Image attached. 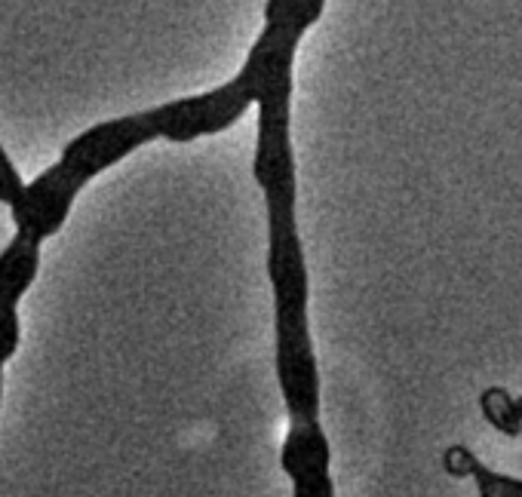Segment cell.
<instances>
[{
  "label": "cell",
  "instance_id": "cell-1",
  "mask_svg": "<svg viewBox=\"0 0 522 497\" xmlns=\"http://www.w3.org/2000/svg\"><path fill=\"white\" fill-rule=\"evenodd\" d=\"M326 0H268L265 31L240 68V74L206 96L169 102L142 114L99 123L80 132L68 145V160L83 178L120 163L136 148L169 139L194 142L200 135L222 132L243 117L249 102H258V151L255 182L268 197V277L274 286V313L308 310V264L295 224V157L289 139L292 105V59Z\"/></svg>",
  "mask_w": 522,
  "mask_h": 497
},
{
  "label": "cell",
  "instance_id": "cell-2",
  "mask_svg": "<svg viewBox=\"0 0 522 497\" xmlns=\"http://www.w3.org/2000/svg\"><path fill=\"white\" fill-rule=\"evenodd\" d=\"M274 366L289 412L283 470L292 479V497H335L329 473L332 451L320 427V372L311 338L277 341Z\"/></svg>",
  "mask_w": 522,
  "mask_h": 497
},
{
  "label": "cell",
  "instance_id": "cell-3",
  "mask_svg": "<svg viewBox=\"0 0 522 497\" xmlns=\"http://www.w3.org/2000/svg\"><path fill=\"white\" fill-rule=\"evenodd\" d=\"M40 243L16 234V240L0 252V402H4V366L19 347V301L37 277Z\"/></svg>",
  "mask_w": 522,
  "mask_h": 497
},
{
  "label": "cell",
  "instance_id": "cell-4",
  "mask_svg": "<svg viewBox=\"0 0 522 497\" xmlns=\"http://www.w3.org/2000/svg\"><path fill=\"white\" fill-rule=\"evenodd\" d=\"M480 409H483L486 421H489L498 433H504L507 439H516V436H519L522 418H519V409H516V399H513L504 387H489V390H483Z\"/></svg>",
  "mask_w": 522,
  "mask_h": 497
},
{
  "label": "cell",
  "instance_id": "cell-5",
  "mask_svg": "<svg viewBox=\"0 0 522 497\" xmlns=\"http://www.w3.org/2000/svg\"><path fill=\"white\" fill-rule=\"evenodd\" d=\"M473 479H476V491H480V497H522V479L495 473L480 461L473 464Z\"/></svg>",
  "mask_w": 522,
  "mask_h": 497
},
{
  "label": "cell",
  "instance_id": "cell-6",
  "mask_svg": "<svg viewBox=\"0 0 522 497\" xmlns=\"http://www.w3.org/2000/svg\"><path fill=\"white\" fill-rule=\"evenodd\" d=\"M22 191H25V185H22L16 166L10 163L7 151L0 148V203H10L13 206L22 197Z\"/></svg>",
  "mask_w": 522,
  "mask_h": 497
},
{
  "label": "cell",
  "instance_id": "cell-7",
  "mask_svg": "<svg viewBox=\"0 0 522 497\" xmlns=\"http://www.w3.org/2000/svg\"><path fill=\"white\" fill-rule=\"evenodd\" d=\"M473 464H476V458L470 455V451H467L464 445H452V448L446 451V455H443V467H446V473L455 476V479L473 476Z\"/></svg>",
  "mask_w": 522,
  "mask_h": 497
},
{
  "label": "cell",
  "instance_id": "cell-8",
  "mask_svg": "<svg viewBox=\"0 0 522 497\" xmlns=\"http://www.w3.org/2000/svg\"><path fill=\"white\" fill-rule=\"evenodd\" d=\"M516 409H519V418H522V396L516 399Z\"/></svg>",
  "mask_w": 522,
  "mask_h": 497
}]
</instances>
